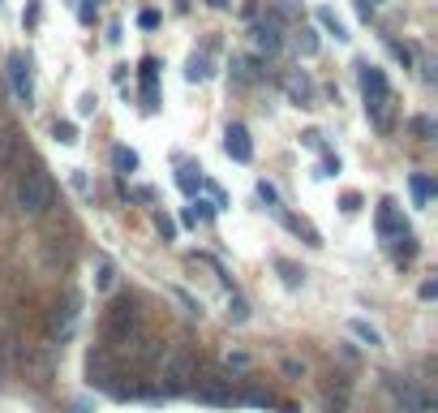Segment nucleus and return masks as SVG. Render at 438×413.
<instances>
[{
	"mask_svg": "<svg viewBox=\"0 0 438 413\" xmlns=\"http://www.w3.org/2000/svg\"><path fill=\"white\" fill-rule=\"evenodd\" d=\"M193 379H198V357H193L185 344H172L168 353L159 357V370H155L159 401H168V396H185L193 388Z\"/></svg>",
	"mask_w": 438,
	"mask_h": 413,
	"instance_id": "nucleus-1",
	"label": "nucleus"
},
{
	"mask_svg": "<svg viewBox=\"0 0 438 413\" xmlns=\"http://www.w3.org/2000/svg\"><path fill=\"white\" fill-rule=\"evenodd\" d=\"M13 198H18V211L26 220H39L47 215V206H52V177H47L43 164H22L18 168V181H13Z\"/></svg>",
	"mask_w": 438,
	"mask_h": 413,
	"instance_id": "nucleus-2",
	"label": "nucleus"
},
{
	"mask_svg": "<svg viewBox=\"0 0 438 413\" xmlns=\"http://www.w3.org/2000/svg\"><path fill=\"white\" fill-rule=\"evenodd\" d=\"M142 336V306L134 297H117L104 314V349H129Z\"/></svg>",
	"mask_w": 438,
	"mask_h": 413,
	"instance_id": "nucleus-3",
	"label": "nucleus"
},
{
	"mask_svg": "<svg viewBox=\"0 0 438 413\" xmlns=\"http://www.w3.org/2000/svg\"><path fill=\"white\" fill-rule=\"evenodd\" d=\"M356 82H361V95H365V113L378 130H391V117H387V104H391V82L378 65L369 60H356Z\"/></svg>",
	"mask_w": 438,
	"mask_h": 413,
	"instance_id": "nucleus-4",
	"label": "nucleus"
},
{
	"mask_svg": "<svg viewBox=\"0 0 438 413\" xmlns=\"http://www.w3.org/2000/svg\"><path fill=\"white\" fill-rule=\"evenodd\" d=\"M387 396H391L396 413H434V401L426 396V388H417L404 375H387Z\"/></svg>",
	"mask_w": 438,
	"mask_h": 413,
	"instance_id": "nucleus-5",
	"label": "nucleus"
},
{
	"mask_svg": "<svg viewBox=\"0 0 438 413\" xmlns=\"http://www.w3.org/2000/svg\"><path fill=\"white\" fill-rule=\"evenodd\" d=\"M185 396H193L198 405H210V409H232L236 405V392H232L228 379H193V388Z\"/></svg>",
	"mask_w": 438,
	"mask_h": 413,
	"instance_id": "nucleus-6",
	"label": "nucleus"
},
{
	"mask_svg": "<svg viewBox=\"0 0 438 413\" xmlns=\"http://www.w3.org/2000/svg\"><path fill=\"white\" fill-rule=\"evenodd\" d=\"M9 82H13V95L18 104H35V78H30V56L22 52H9Z\"/></svg>",
	"mask_w": 438,
	"mask_h": 413,
	"instance_id": "nucleus-7",
	"label": "nucleus"
},
{
	"mask_svg": "<svg viewBox=\"0 0 438 413\" xmlns=\"http://www.w3.org/2000/svg\"><path fill=\"white\" fill-rule=\"evenodd\" d=\"M112 379H117V366H112V349H90V353H86V384L112 392Z\"/></svg>",
	"mask_w": 438,
	"mask_h": 413,
	"instance_id": "nucleus-8",
	"label": "nucleus"
},
{
	"mask_svg": "<svg viewBox=\"0 0 438 413\" xmlns=\"http://www.w3.org/2000/svg\"><path fill=\"white\" fill-rule=\"evenodd\" d=\"M77 327V297H69L64 306H56L52 314H47V336L52 340H69Z\"/></svg>",
	"mask_w": 438,
	"mask_h": 413,
	"instance_id": "nucleus-9",
	"label": "nucleus"
},
{
	"mask_svg": "<svg viewBox=\"0 0 438 413\" xmlns=\"http://www.w3.org/2000/svg\"><path fill=\"white\" fill-rule=\"evenodd\" d=\"M18 168H22V134L13 125H5L0 130V177H9Z\"/></svg>",
	"mask_w": 438,
	"mask_h": 413,
	"instance_id": "nucleus-10",
	"label": "nucleus"
},
{
	"mask_svg": "<svg viewBox=\"0 0 438 413\" xmlns=\"http://www.w3.org/2000/svg\"><path fill=\"white\" fill-rule=\"evenodd\" d=\"M400 233H409V224H404V215H400V202L396 198H382L378 202V237L391 246Z\"/></svg>",
	"mask_w": 438,
	"mask_h": 413,
	"instance_id": "nucleus-11",
	"label": "nucleus"
},
{
	"mask_svg": "<svg viewBox=\"0 0 438 413\" xmlns=\"http://www.w3.org/2000/svg\"><path fill=\"white\" fill-rule=\"evenodd\" d=\"M223 151H228L236 164H250L254 160V142H250V130L241 121H232L228 130H223Z\"/></svg>",
	"mask_w": 438,
	"mask_h": 413,
	"instance_id": "nucleus-12",
	"label": "nucleus"
},
{
	"mask_svg": "<svg viewBox=\"0 0 438 413\" xmlns=\"http://www.w3.org/2000/svg\"><path fill=\"white\" fill-rule=\"evenodd\" d=\"M22 370H26V379H35V384H47V379H52V357H47L43 349L26 344L22 349Z\"/></svg>",
	"mask_w": 438,
	"mask_h": 413,
	"instance_id": "nucleus-13",
	"label": "nucleus"
},
{
	"mask_svg": "<svg viewBox=\"0 0 438 413\" xmlns=\"http://www.w3.org/2000/svg\"><path fill=\"white\" fill-rule=\"evenodd\" d=\"M254 43H258V52L275 56V52L284 47V35H280V26H271V22H258V26H254Z\"/></svg>",
	"mask_w": 438,
	"mask_h": 413,
	"instance_id": "nucleus-14",
	"label": "nucleus"
},
{
	"mask_svg": "<svg viewBox=\"0 0 438 413\" xmlns=\"http://www.w3.org/2000/svg\"><path fill=\"white\" fill-rule=\"evenodd\" d=\"M275 215H280V220H284V224H288L292 233H297V237H305L310 246H322V237H318V228L310 224V220H297V215H288L284 206H275Z\"/></svg>",
	"mask_w": 438,
	"mask_h": 413,
	"instance_id": "nucleus-15",
	"label": "nucleus"
},
{
	"mask_svg": "<svg viewBox=\"0 0 438 413\" xmlns=\"http://www.w3.org/2000/svg\"><path fill=\"white\" fill-rule=\"evenodd\" d=\"M409 189H413V202H417V206H430V198H434V177H430V172H413Z\"/></svg>",
	"mask_w": 438,
	"mask_h": 413,
	"instance_id": "nucleus-16",
	"label": "nucleus"
},
{
	"mask_svg": "<svg viewBox=\"0 0 438 413\" xmlns=\"http://www.w3.org/2000/svg\"><path fill=\"white\" fill-rule=\"evenodd\" d=\"M112 284H117V267H112V259H108V254H99V259H95V289H99V293H108Z\"/></svg>",
	"mask_w": 438,
	"mask_h": 413,
	"instance_id": "nucleus-17",
	"label": "nucleus"
},
{
	"mask_svg": "<svg viewBox=\"0 0 438 413\" xmlns=\"http://www.w3.org/2000/svg\"><path fill=\"white\" fill-rule=\"evenodd\" d=\"M176 185H181L185 194L193 198V194L202 189V168H198V164H181V172H176Z\"/></svg>",
	"mask_w": 438,
	"mask_h": 413,
	"instance_id": "nucleus-18",
	"label": "nucleus"
},
{
	"mask_svg": "<svg viewBox=\"0 0 438 413\" xmlns=\"http://www.w3.org/2000/svg\"><path fill=\"white\" fill-rule=\"evenodd\" d=\"M275 272L284 276V284H288V289H301V284H305V267L288 263V259H275Z\"/></svg>",
	"mask_w": 438,
	"mask_h": 413,
	"instance_id": "nucleus-19",
	"label": "nucleus"
},
{
	"mask_svg": "<svg viewBox=\"0 0 438 413\" xmlns=\"http://www.w3.org/2000/svg\"><path fill=\"white\" fill-rule=\"evenodd\" d=\"M112 168H117V172H138V151L112 147Z\"/></svg>",
	"mask_w": 438,
	"mask_h": 413,
	"instance_id": "nucleus-20",
	"label": "nucleus"
},
{
	"mask_svg": "<svg viewBox=\"0 0 438 413\" xmlns=\"http://www.w3.org/2000/svg\"><path fill=\"white\" fill-rule=\"evenodd\" d=\"M348 331H352V336L361 340V344H369V349H378V344H382V336H378V331L369 327L365 319H352V323H348Z\"/></svg>",
	"mask_w": 438,
	"mask_h": 413,
	"instance_id": "nucleus-21",
	"label": "nucleus"
},
{
	"mask_svg": "<svg viewBox=\"0 0 438 413\" xmlns=\"http://www.w3.org/2000/svg\"><path fill=\"white\" fill-rule=\"evenodd\" d=\"M318 22H322V30H327V35H335V39H348V26L335 18V9H318Z\"/></svg>",
	"mask_w": 438,
	"mask_h": 413,
	"instance_id": "nucleus-22",
	"label": "nucleus"
},
{
	"mask_svg": "<svg viewBox=\"0 0 438 413\" xmlns=\"http://www.w3.org/2000/svg\"><path fill=\"white\" fill-rule=\"evenodd\" d=\"M185 78H189V82H206V78H210V60L206 56H189Z\"/></svg>",
	"mask_w": 438,
	"mask_h": 413,
	"instance_id": "nucleus-23",
	"label": "nucleus"
},
{
	"mask_svg": "<svg viewBox=\"0 0 438 413\" xmlns=\"http://www.w3.org/2000/svg\"><path fill=\"white\" fill-rule=\"evenodd\" d=\"M288 95L297 99L301 108H310V95H314V86L305 82V78H288Z\"/></svg>",
	"mask_w": 438,
	"mask_h": 413,
	"instance_id": "nucleus-24",
	"label": "nucleus"
},
{
	"mask_svg": "<svg viewBox=\"0 0 438 413\" xmlns=\"http://www.w3.org/2000/svg\"><path fill=\"white\" fill-rule=\"evenodd\" d=\"M297 47H301V56H314L318 52V35L310 26H301V35H297Z\"/></svg>",
	"mask_w": 438,
	"mask_h": 413,
	"instance_id": "nucleus-25",
	"label": "nucleus"
},
{
	"mask_svg": "<svg viewBox=\"0 0 438 413\" xmlns=\"http://www.w3.org/2000/svg\"><path fill=\"white\" fill-rule=\"evenodd\" d=\"M409 125H413V134H417L421 142H434V121H430V117H413Z\"/></svg>",
	"mask_w": 438,
	"mask_h": 413,
	"instance_id": "nucleus-26",
	"label": "nucleus"
},
{
	"mask_svg": "<svg viewBox=\"0 0 438 413\" xmlns=\"http://www.w3.org/2000/svg\"><path fill=\"white\" fill-rule=\"evenodd\" d=\"M172 297L176 301H181V306H185V314H193V319H202V301H193L185 289H172Z\"/></svg>",
	"mask_w": 438,
	"mask_h": 413,
	"instance_id": "nucleus-27",
	"label": "nucleus"
},
{
	"mask_svg": "<svg viewBox=\"0 0 438 413\" xmlns=\"http://www.w3.org/2000/svg\"><path fill=\"white\" fill-rule=\"evenodd\" d=\"M228 319H232V323H245V319H250L245 297H232V301H228Z\"/></svg>",
	"mask_w": 438,
	"mask_h": 413,
	"instance_id": "nucleus-28",
	"label": "nucleus"
},
{
	"mask_svg": "<svg viewBox=\"0 0 438 413\" xmlns=\"http://www.w3.org/2000/svg\"><path fill=\"white\" fill-rule=\"evenodd\" d=\"M258 198H263L271 211H275V206H280V189H275L271 181H258Z\"/></svg>",
	"mask_w": 438,
	"mask_h": 413,
	"instance_id": "nucleus-29",
	"label": "nucleus"
},
{
	"mask_svg": "<svg viewBox=\"0 0 438 413\" xmlns=\"http://www.w3.org/2000/svg\"><path fill=\"white\" fill-rule=\"evenodd\" d=\"M155 228H159V237H164V241H176V220H168L164 211L155 215Z\"/></svg>",
	"mask_w": 438,
	"mask_h": 413,
	"instance_id": "nucleus-30",
	"label": "nucleus"
},
{
	"mask_svg": "<svg viewBox=\"0 0 438 413\" xmlns=\"http://www.w3.org/2000/svg\"><path fill=\"white\" fill-rule=\"evenodd\" d=\"M52 134H56L60 142H77V125H73V121H56Z\"/></svg>",
	"mask_w": 438,
	"mask_h": 413,
	"instance_id": "nucleus-31",
	"label": "nucleus"
},
{
	"mask_svg": "<svg viewBox=\"0 0 438 413\" xmlns=\"http://www.w3.org/2000/svg\"><path fill=\"white\" fill-rule=\"evenodd\" d=\"M129 198H134V202H155L159 194H155L151 185H138V189H129Z\"/></svg>",
	"mask_w": 438,
	"mask_h": 413,
	"instance_id": "nucleus-32",
	"label": "nucleus"
},
{
	"mask_svg": "<svg viewBox=\"0 0 438 413\" xmlns=\"http://www.w3.org/2000/svg\"><path fill=\"white\" fill-rule=\"evenodd\" d=\"M339 206H344L348 215H352V211H361V194H356V189H348V194L339 198Z\"/></svg>",
	"mask_w": 438,
	"mask_h": 413,
	"instance_id": "nucleus-33",
	"label": "nucleus"
},
{
	"mask_svg": "<svg viewBox=\"0 0 438 413\" xmlns=\"http://www.w3.org/2000/svg\"><path fill=\"white\" fill-rule=\"evenodd\" d=\"M138 26H142V30H155V26H159V13H155V9H142V13H138Z\"/></svg>",
	"mask_w": 438,
	"mask_h": 413,
	"instance_id": "nucleus-34",
	"label": "nucleus"
},
{
	"mask_svg": "<svg viewBox=\"0 0 438 413\" xmlns=\"http://www.w3.org/2000/svg\"><path fill=\"white\" fill-rule=\"evenodd\" d=\"M95 108H99V99H95V95H82V99H77V117H90Z\"/></svg>",
	"mask_w": 438,
	"mask_h": 413,
	"instance_id": "nucleus-35",
	"label": "nucleus"
},
{
	"mask_svg": "<svg viewBox=\"0 0 438 413\" xmlns=\"http://www.w3.org/2000/svg\"><path fill=\"white\" fill-rule=\"evenodd\" d=\"M301 142H305L310 151H322V134H318V130H305V134H301Z\"/></svg>",
	"mask_w": 438,
	"mask_h": 413,
	"instance_id": "nucleus-36",
	"label": "nucleus"
},
{
	"mask_svg": "<svg viewBox=\"0 0 438 413\" xmlns=\"http://www.w3.org/2000/svg\"><path fill=\"white\" fill-rule=\"evenodd\" d=\"M417 293L426 297V301H434V297H438V280H434V276H430V280H421V289H417Z\"/></svg>",
	"mask_w": 438,
	"mask_h": 413,
	"instance_id": "nucleus-37",
	"label": "nucleus"
},
{
	"mask_svg": "<svg viewBox=\"0 0 438 413\" xmlns=\"http://www.w3.org/2000/svg\"><path fill=\"white\" fill-rule=\"evenodd\" d=\"M335 172H339V160H335V155H322V172H318V177H335Z\"/></svg>",
	"mask_w": 438,
	"mask_h": 413,
	"instance_id": "nucleus-38",
	"label": "nucleus"
},
{
	"mask_svg": "<svg viewBox=\"0 0 438 413\" xmlns=\"http://www.w3.org/2000/svg\"><path fill=\"white\" fill-rule=\"evenodd\" d=\"M22 22H26V26H35V22H39V5H35V0H30V5H26V13H22Z\"/></svg>",
	"mask_w": 438,
	"mask_h": 413,
	"instance_id": "nucleus-39",
	"label": "nucleus"
},
{
	"mask_svg": "<svg viewBox=\"0 0 438 413\" xmlns=\"http://www.w3.org/2000/svg\"><path fill=\"white\" fill-rule=\"evenodd\" d=\"M245 366H250L245 353H232V357H228V370H245Z\"/></svg>",
	"mask_w": 438,
	"mask_h": 413,
	"instance_id": "nucleus-40",
	"label": "nucleus"
},
{
	"mask_svg": "<svg viewBox=\"0 0 438 413\" xmlns=\"http://www.w3.org/2000/svg\"><path fill=\"white\" fill-rule=\"evenodd\" d=\"M284 375H292V379H297V375H305V366H301V362H292V357H288V362H284Z\"/></svg>",
	"mask_w": 438,
	"mask_h": 413,
	"instance_id": "nucleus-41",
	"label": "nucleus"
},
{
	"mask_svg": "<svg viewBox=\"0 0 438 413\" xmlns=\"http://www.w3.org/2000/svg\"><path fill=\"white\" fill-rule=\"evenodd\" d=\"M356 13H361V18H369V13H374V5H369V0H356Z\"/></svg>",
	"mask_w": 438,
	"mask_h": 413,
	"instance_id": "nucleus-42",
	"label": "nucleus"
},
{
	"mask_svg": "<svg viewBox=\"0 0 438 413\" xmlns=\"http://www.w3.org/2000/svg\"><path fill=\"white\" fill-rule=\"evenodd\" d=\"M280 5H284V13H297V9H301V0H280Z\"/></svg>",
	"mask_w": 438,
	"mask_h": 413,
	"instance_id": "nucleus-43",
	"label": "nucleus"
},
{
	"mask_svg": "<svg viewBox=\"0 0 438 413\" xmlns=\"http://www.w3.org/2000/svg\"><path fill=\"white\" fill-rule=\"evenodd\" d=\"M69 413H90V405H86V401H77V405H73Z\"/></svg>",
	"mask_w": 438,
	"mask_h": 413,
	"instance_id": "nucleus-44",
	"label": "nucleus"
}]
</instances>
